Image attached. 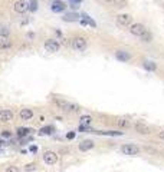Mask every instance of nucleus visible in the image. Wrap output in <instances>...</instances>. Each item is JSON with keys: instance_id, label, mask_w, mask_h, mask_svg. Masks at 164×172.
<instances>
[{"instance_id": "f257e3e1", "label": "nucleus", "mask_w": 164, "mask_h": 172, "mask_svg": "<svg viewBox=\"0 0 164 172\" xmlns=\"http://www.w3.org/2000/svg\"><path fill=\"white\" fill-rule=\"evenodd\" d=\"M53 102H55V105L58 106L59 109H62V111H75V112L79 111V106L78 105L69 103V102L63 100V99H58V98H55V99H53Z\"/></svg>"}, {"instance_id": "f03ea898", "label": "nucleus", "mask_w": 164, "mask_h": 172, "mask_svg": "<svg viewBox=\"0 0 164 172\" xmlns=\"http://www.w3.org/2000/svg\"><path fill=\"white\" fill-rule=\"evenodd\" d=\"M121 152L124 155H128V156H135V155L140 153V148L137 145H133V143H127V145L121 146Z\"/></svg>"}, {"instance_id": "7ed1b4c3", "label": "nucleus", "mask_w": 164, "mask_h": 172, "mask_svg": "<svg viewBox=\"0 0 164 172\" xmlns=\"http://www.w3.org/2000/svg\"><path fill=\"white\" fill-rule=\"evenodd\" d=\"M43 161L46 165H55V163L58 162V155L56 152H53V151H46V152L43 153Z\"/></svg>"}, {"instance_id": "20e7f679", "label": "nucleus", "mask_w": 164, "mask_h": 172, "mask_svg": "<svg viewBox=\"0 0 164 172\" xmlns=\"http://www.w3.org/2000/svg\"><path fill=\"white\" fill-rule=\"evenodd\" d=\"M72 48L78 50V52H82L87 49V39L84 38H75L74 42H72Z\"/></svg>"}, {"instance_id": "39448f33", "label": "nucleus", "mask_w": 164, "mask_h": 172, "mask_svg": "<svg viewBox=\"0 0 164 172\" xmlns=\"http://www.w3.org/2000/svg\"><path fill=\"white\" fill-rule=\"evenodd\" d=\"M130 32L134 35V36H143L145 32H147V29H145L144 25H141V23H134L131 27H130Z\"/></svg>"}, {"instance_id": "423d86ee", "label": "nucleus", "mask_w": 164, "mask_h": 172, "mask_svg": "<svg viewBox=\"0 0 164 172\" xmlns=\"http://www.w3.org/2000/svg\"><path fill=\"white\" fill-rule=\"evenodd\" d=\"M45 50L49 52V53H56L59 50V43L53 39H49V40L45 42Z\"/></svg>"}, {"instance_id": "0eeeda50", "label": "nucleus", "mask_w": 164, "mask_h": 172, "mask_svg": "<svg viewBox=\"0 0 164 172\" xmlns=\"http://www.w3.org/2000/svg\"><path fill=\"white\" fill-rule=\"evenodd\" d=\"M131 22H133V17L130 14H118L117 16V25L118 26H128V25H131Z\"/></svg>"}, {"instance_id": "6e6552de", "label": "nucleus", "mask_w": 164, "mask_h": 172, "mask_svg": "<svg viewBox=\"0 0 164 172\" xmlns=\"http://www.w3.org/2000/svg\"><path fill=\"white\" fill-rule=\"evenodd\" d=\"M15 10H16L17 13H25V12L29 10V3L25 1V0H17V1L15 3Z\"/></svg>"}, {"instance_id": "1a4fd4ad", "label": "nucleus", "mask_w": 164, "mask_h": 172, "mask_svg": "<svg viewBox=\"0 0 164 172\" xmlns=\"http://www.w3.org/2000/svg\"><path fill=\"white\" fill-rule=\"evenodd\" d=\"M50 9H52V12H55V13H60V12H63V10L66 9V4L63 1H60V0H53Z\"/></svg>"}, {"instance_id": "9d476101", "label": "nucleus", "mask_w": 164, "mask_h": 172, "mask_svg": "<svg viewBox=\"0 0 164 172\" xmlns=\"http://www.w3.org/2000/svg\"><path fill=\"white\" fill-rule=\"evenodd\" d=\"M13 119V112L10 109H1L0 111V122H10Z\"/></svg>"}, {"instance_id": "9b49d317", "label": "nucleus", "mask_w": 164, "mask_h": 172, "mask_svg": "<svg viewBox=\"0 0 164 172\" xmlns=\"http://www.w3.org/2000/svg\"><path fill=\"white\" fill-rule=\"evenodd\" d=\"M134 128H135V131H137L138 134H141V135H148L150 134V128H148L147 125L141 124V122H137Z\"/></svg>"}, {"instance_id": "f8f14e48", "label": "nucleus", "mask_w": 164, "mask_h": 172, "mask_svg": "<svg viewBox=\"0 0 164 172\" xmlns=\"http://www.w3.org/2000/svg\"><path fill=\"white\" fill-rule=\"evenodd\" d=\"M92 148H94V142H92L91 139L82 141V142L79 143V151H82V152H87L89 149H92Z\"/></svg>"}, {"instance_id": "ddd939ff", "label": "nucleus", "mask_w": 164, "mask_h": 172, "mask_svg": "<svg viewBox=\"0 0 164 172\" xmlns=\"http://www.w3.org/2000/svg\"><path fill=\"white\" fill-rule=\"evenodd\" d=\"M20 118L23 119V121H30L32 118H33V111L29 109V108H25V109H22L20 111Z\"/></svg>"}, {"instance_id": "4468645a", "label": "nucleus", "mask_w": 164, "mask_h": 172, "mask_svg": "<svg viewBox=\"0 0 164 172\" xmlns=\"http://www.w3.org/2000/svg\"><path fill=\"white\" fill-rule=\"evenodd\" d=\"M130 53H127L124 50H118L117 52V59H120L121 62H127V60H130Z\"/></svg>"}, {"instance_id": "2eb2a0df", "label": "nucleus", "mask_w": 164, "mask_h": 172, "mask_svg": "<svg viewBox=\"0 0 164 172\" xmlns=\"http://www.w3.org/2000/svg\"><path fill=\"white\" fill-rule=\"evenodd\" d=\"M95 134L99 135H112V136H122V132H118V131H98Z\"/></svg>"}, {"instance_id": "dca6fc26", "label": "nucleus", "mask_w": 164, "mask_h": 172, "mask_svg": "<svg viewBox=\"0 0 164 172\" xmlns=\"http://www.w3.org/2000/svg\"><path fill=\"white\" fill-rule=\"evenodd\" d=\"M82 17H85V19L82 20V22H81V23H82V25H84V26H87V25H91V26H92V27H95V26H97V23H95V22H94V20L91 19V17H89V16H87V14H84V16H82Z\"/></svg>"}, {"instance_id": "f3484780", "label": "nucleus", "mask_w": 164, "mask_h": 172, "mask_svg": "<svg viewBox=\"0 0 164 172\" xmlns=\"http://www.w3.org/2000/svg\"><path fill=\"white\" fill-rule=\"evenodd\" d=\"M30 132H33V131L32 129H28V128H17V136H26Z\"/></svg>"}, {"instance_id": "a211bd4d", "label": "nucleus", "mask_w": 164, "mask_h": 172, "mask_svg": "<svg viewBox=\"0 0 164 172\" xmlns=\"http://www.w3.org/2000/svg\"><path fill=\"white\" fill-rule=\"evenodd\" d=\"M91 121H92V118H91L89 115L81 116V125H84V126H88V125L91 124Z\"/></svg>"}, {"instance_id": "6ab92c4d", "label": "nucleus", "mask_w": 164, "mask_h": 172, "mask_svg": "<svg viewBox=\"0 0 164 172\" xmlns=\"http://www.w3.org/2000/svg\"><path fill=\"white\" fill-rule=\"evenodd\" d=\"M143 66H144V69H147V70H155V69H157V65L153 63V62H144Z\"/></svg>"}, {"instance_id": "aec40b11", "label": "nucleus", "mask_w": 164, "mask_h": 172, "mask_svg": "<svg viewBox=\"0 0 164 172\" xmlns=\"http://www.w3.org/2000/svg\"><path fill=\"white\" fill-rule=\"evenodd\" d=\"M79 16H78L77 13H69V14H66L65 17H63V20L65 22H74V20H77Z\"/></svg>"}, {"instance_id": "412c9836", "label": "nucleus", "mask_w": 164, "mask_h": 172, "mask_svg": "<svg viewBox=\"0 0 164 172\" xmlns=\"http://www.w3.org/2000/svg\"><path fill=\"white\" fill-rule=\"evenodd\" d=\"M6 48H10V40L4 38H0V49H6Z\"/></svg>"}, {"instance_id": "4be33fe9", "label": "nucleus", "mask_w": 164, "mask_h": 172, "mask_svg": "<svg viewBox=\"0 0 164 172\" xmlns=\"http://www.w3.org/2000/svg\"><path fill=\"white\" fill-rule=\"evenodd\" d=\"M151 39H153V35H151L148 30L141 36V40H143V42H151Z\"/></svg>"}, {"instance_id": "5701e85b", "label": "nucleus", "mask_w": 164, "mask_h": 172, "mask_svg": "<svg viewBox=\"0 0 164 172\" xmlns=\"http://www.w3.org/2000/svg\"><path fill=\"white\" fill-rule=\"evenodd\" d=\"M114 3H115V7H118V9H122L127 6L125 0H114Z\"/></svg>"}, {"instance_id": "b1692460", "label": "nucleus", "mask_w": 164, "mask_h": 172, "mask_svg": "<svg viewBox=\"0 0 164 172\" xmlns=\"http://www.w3.org/2000/svg\"><path fill=\"white\" fill-rule=\"evenodd\" d=\"M52 131H53V128H52V126H45V128H42L39 132H40L42 135H48V134H50Z\"/></svg>"}, {"instance_id": "393cba45", "label": "nucleus", "mask_w": 164, "mask_h": 172, "mask_svg": "<svg viewBox=\"0 0 164 172\" xmlns=\"http://www.w3.org/2000/svg\"><path fill=\"white\" fill-rule=\"evenodd\" d=\"M0 36H1V38H7V36H9V29L7 27H0Z\"/></svg>"}, {"instance_id": "a878e982", "label": "nucleus", "mask_w": 164, "mask_h": 172, "mask_svg": "<svg viewBox=\"0 0 164 172\" xmlns=\"http://www.w3.org/2000/svg\"><path fill=\"white\" fill-rule=\"evenodd\" d=\"M118 126H120V128H127V126H130V124L127 122L125 119H120V121H118Z\"/></svg>"}, {"instance_id": "bb28decb", "label": "nucleus", "mask_w": 164, "mask_h": 172, "mask_svg": "<svg viewBox=\"0 0 164 172\" xmlns=\"http://www.w3.org/2000/svg\"><path fill=\"white\" fill-rule=\"evenodd\" d=\"M25 169H26L28 172H32V171H35V169H36V165H35V163H28Z\"/></svg>"}, {"instance_id": "cd10ccee", "label": "nucleus", "mask_w": 164, "mask_h": 172, "mask_svg": "<svg viewBox=\"0 0 164 172\" xmlns=\"http://www.w3.org/2000/svg\"><path fill=\"white\" fill-rule=\"evenodd\" d=\"M6 172H19V169H17L16 166H9V168L6 169Z\"/></svg>"}, {"instance_id": "c85d7f7f", "label": "nucleus", "mask_w": 164, "mask_h": 172, "mask_svg": "<svg viewBox=\"0 0 164 172\" xmlns=\"http://www.w3.org/2000/svg\"><path fill=\"white\" fill-rule=\"evenodd\" d=\"M10 131H3V132H1V136H3V138H10Z\"/></svg>"}, {"instance_id": "c756f323", "label": "nucleus", "mask_w": 164, "mask_h": 172, "mask_svg": "<svg viewBox=\"0 0 164 172\" xmlns=\"http://www.w3.org/2000/svg\"><path fill=\"white\" fill-rule=\"evenodd\" d=\"M29 7H30L32 10H36V0H33V1L30 3V4H29Z\"/></svg>"}, {"instance_id": "7c9ffc66", "label": "nucleus", "mask_w": 164, "mask_h": 172, "mask_svg": "<svg viewBox=\"0 0 164 172\" xmlns=\"http://www.w3.org/2000/svg\"><path fill=\"white\" fill-rule=\"evenodd\" d=\"M74 138H75V132H69L66 135V139H74Z\"/></svg>"}, {"instance_id": "2f4dec72", "label": "nucleus", "mask_w": 164, "mask_h": 172, "mask_svg": "<svg viewBox=\"0 0 164 172\" xmlns=\"http://www.w3.org/2000/svg\"><path fill=\"white\" fill-rule=\"evenodd\" d=\"M158 138H160V139H163V141H164V131H161V132L158 134Z\"/></svg>"}, {"instance_id": "473e14b6", "label": "nucleus", "mask_w": 164, "mask_h": 172, "mask_svg": "<svg viewBox=\"0 0 164 172\" xmlns=\"http://www.w3.org/2000/svg\"><path fill=\"white\" fill-rule=\"evenodd\" d=\"M36 151H38V148H36V146H32V148H30V152H36Z\"/></svg>"}, {"instance_id": "72a5a7b5", "label": "nucleus", "mask_w": 164, "mask_h": 172, "mask_svg": "<svg viewBox=\"0 0 164 172\" xmlns=\"http://www.w3.org/2000/svg\"><path fill=\"white\" fill-rule=\"evenodd\" d=\"M1 145H4V142H1V141H0V146H1Z\"/></svg>"}, {"instance_id": "f704fd0d", "label": "nucleus", "mask_w": 164, "mask_h": 172, "mask_svg": "<svg viewBox=\"0 0 164 172\" xmlns=\"http://www.w3.org/2000/svg\"><path fill=\"white\" fill-rule=\"evenodd\" d=\"M105 1H111V0H105Z\"/></svg>"}]
</instances>
